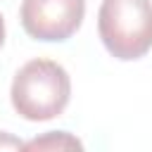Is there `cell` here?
I'll return each instance as SVG.
<instances>
[{
  "label": "cell",
  "mask_w": 152,
  "mask_h": 152,
  "mask_svg": "<svg viewBox=\"0 0 152 152\" xmlns=\"http://www.w3.org/2000/svg\"><path fill=\"white\" fill-rule=\"evenodd\" d=\"M86 14V0H24L19 19L24 31L45 43L71 38Z\"/></svg>",
  "instance_id": "cell-3"
},
{
  "label": "cell",
  "mask_w": 152,
  "mask_h": 152,
  "mask_svg": "<svg viewBox=\"0 0 152 152\" xmlns=\"http://www.w3.org/2000/svg\"><path fill=\"white\" fill-rule=\"evenodd\" d=\"M97 33L116 59H140L152 48V0H102Z\"/></svg>",
  "instance_id": "cell-2"
},
{
  "label": "cell",
  "mask_w": 152,
  "mask_h": 152,
  "mask_svg": "<svg viewBox=\"0 0 152 152\" xmlns=\"http://www.w3.org/2000/svg\"><path fill=\"white\" fill-rule=\"evenodd\" d=\"M5 43V21H2V14H0V48Z\"/></svg>",
  "instance_id": "cell-6"
},
{
  "label": "cell",
  "mask_w": 152,
  "mask_h": 152,
  "mask_svg": "<svg viewBox=\"0 0 152 152\" xmlns=\"http://www.w3.org/2000/svg\"><path fill=\"white\" fill-rule=\"evenodd\" d=\"M10 147H17V150H24V142L7 135V133H0V150H10Z\"/></svg>",
  "instance_id": "cell-5"
},
{
  "label": "cell",
  "mask_w": 152,
  "mask_h": 152,
  "mask_svg": "<svg viewBox=\"0 0 152 152\" xmlns=\"http://www.w3.org/2000/svg\"><path fill=\"white\" fill-rule=\"evenodd\" d=\"M14 112L26 121H50L59 116L71 97V78L55 59H31L12 78Z\"/></svg>",
  "instance_id": "cell-1"
},
{
  "label": "cell",
  "mask_w": 152,
  "mask_h": 152,
  "mask_svg": "<svg viewBox=\"0 0 152 152\" xmlns=\"http://www.w3.org/2000/svg\"><path fill=\"white\" fill-rule=\"evenodd\" d=\"M81 140L69 135L66 131H50L43 138H33L31 142H24V150H81Z\"/></svg>",
  "instance_id": "cell-4"
}]
</instances>
